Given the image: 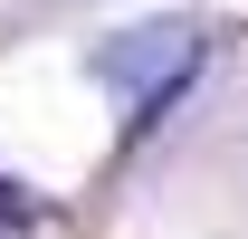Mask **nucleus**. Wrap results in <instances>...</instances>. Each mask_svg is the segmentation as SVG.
Returning a JSON list of instances; mask_svg holds the SVG:
<instances>
[{"mask_svg": "<svg viewBox=\"0 0 248 239\" xmlns=\"http://www.w3.org/2000/svg\"><path fill=\"white\" fill-rule=\"evenodd\" d=\"M191 67H201V29L162 19V29H124V38H105V48H95V86L124 105V134H143V124L191 86Z\"/></svg>", "mask_w": 248, "mask_h": 239, "instance_id": "1", "label": "nucleus"}, {"mask_svg": "<svg viewBox=\"0 0 248 239\" xmlns=\"http://www.w3.org/2000/svg\"><path fill=\"white\" fill-rule=\"evenodd\" d=\"M0 239H38V201L19 182H0Z\"/></svg>", "mask_w": 248, "mask_h": 239, "instance_id": "2", "label": "nucleus"}]
</instances>
